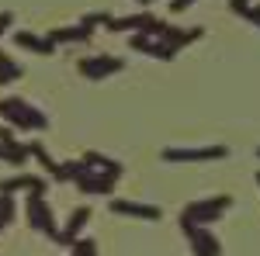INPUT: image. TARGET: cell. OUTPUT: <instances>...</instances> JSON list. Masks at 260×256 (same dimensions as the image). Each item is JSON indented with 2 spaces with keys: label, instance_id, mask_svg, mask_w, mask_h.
<instances>
[{
  "label": "cell",
  "instance_id": "6da1fadb",
  "mask_svg": "<svg viewBox=\"0 0 260 256\" xmlns=\"http://www.w3.org/2000/svg\"><path fill=\"white\" fill-rule=\"evenodd\" d=\"M208 156H225V149H191V153H167V159H208Z\"/></svg>",
  "mask_w": 260,
  "mask_h": 256
},
{
  "label": "cell",
  "instance_id": "7a4b0ae2",
  "mask_svg": "<svg viewBox=\"0 0 260 256\" xmlns=\"http://www.w3.org/2000/svg\"><path fill=\"white\" fill-rule=\"evenodd\" d=\"M115 211H125V215H142V218H160L156 208H139V204H125V201H115Z\"/></svg>",
  "mask_w": 260,
  "mask_h": 256
}]
</instances>
